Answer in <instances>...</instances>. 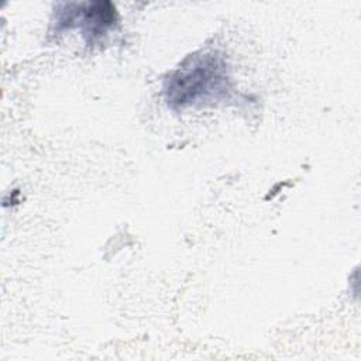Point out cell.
I'll return each instance as SVG.
<instances>
[{
  "label": "cell",
  "mask_w": 361,
  "mask_h": 361,
  "mask_svg": "<svg viewBox=\"0 0 361 361\" xmlns=\"http://www.w3.org/2000/svg\"><path fill=\"white\" fill-rule=\"evenodd\" d=\"M227 79L224 63L214 56L204 55L171 76L166 87L168 103L172 107H183L207 97L226 96Z\"/></svg>",
  "instance_id": "1"
}]
</instances>
